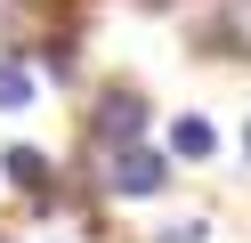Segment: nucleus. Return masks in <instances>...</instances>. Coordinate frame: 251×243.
I'll return each mask as SVG.
<instances>
[{"instance_id":"6","label":"nucleus","mask_w":251,"mask_h":243,"mask_svg":"<svg viewBox=\"0 0 251 243\" xmlns=\"http://www.w3.org/2000/svg\"><path fill=\"white\" fill-rule=\"evenodd\" d=\"M219 41H227V49H251V0H235V8H227V25H219Z\"/></svg>"},{"instance_id":"1","label":"nucleus","mask_w":251,"mask_h":243,"mask_svg":"<svg viewBox=\"0 0 251 243\" xmlns=\"http://www.w3.org/2000/svg\"><path fill=\"white\" fill-rule=\"evenodd\" d=\"M89 138H98L105 154L138 146V138H146V97H138V89H105V97H98V113H89Z\"/></svg>"},{"instance_id":"4","label":"nucleus","mask_w":251,"mask_h":243,"mask_svg":"<svg viewBox=\"0 0 251 243\" xmlns=\"http://www.w3.org/2000/svg\"><path fill=\"white\" fill-rule=\"evenodd\" d=\"M170 154H178V162H202V154H211V122H202V113H186V122L170 130Z\"/></svg>"},{"instance_id":"5","label":"nucleus","mask_w":251,"mask_h":243,"mask_svg":"<svg viewBox=\"0 0 251 243\" xmlns=\"http://www.w3.org/2000/svg\"><path fill=\"white\" fill-rule=\"evenodd\" d=\"M25 97H33V73H25V65H8V57H0V106H25Z\"/></svg>"},{"instance_id":"8","label":"nucleus","mask_w":251,"mask_h":243,"mask_svg":"<svg viewBox=\"0 0 251 243\" xmlns=\"http://www.w3.org/2000/svg\"><path fill=\"white\" fill-rule=\"evenodd\" d=\"M243 162H251V122H243Z\"/></svg>"},{"instance_id":"2","label":"nucleus","mask_w":251,"mask_h":243,"mask_svg":"<svg viewBox=\"0 0 251 243\" xmlns=\"http://www.w3.org/2000/svg\"><path fill=\"white\" fill-rule=\"evenodd\" d=\"M105 187H114V194H162V154H146V146H122V154L105 162Z\"/></svg>"},{"instance_id":"3","label":"nucleus","mask_w":251,"mask_h":243,"mask_svg":"<svg viewBox=\"0 0 251 243\" xmlns=\"http://www.w3.org/2000/svg\"><path fill=\"white\" fill-rule=\"evenodd\" d=\"M0 170L17 178L33 203H49V154H33V146H8V162H0Z\"/></svg>"},{"instance_id":"7","label":"nucleus","mask_w":251,"mask_h":243,"mask_svg":"<svg viewBox=\"0 0 251 243\" xmlns=\"http://www.w3.org/2000/svg\"><path fill=\"white\" fill-rule=\"evenodd\" d=\"M154 243H202V227H195V219H186V227H162Z\"/></svg>"}]
</instances>
